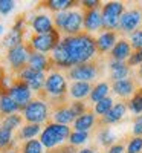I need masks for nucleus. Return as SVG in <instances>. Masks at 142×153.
<instances>
[{
	"instance_id": "34",
	"label": "nucleus",
	"mask_w": 142,
	"mask_h": 153,
	"mask_svg": "<svg viewBox=\"0 0 142 153\" xmlns=\"http://www.w3.org/2000/svg\"><path fill=\"white\" fill-rule=\"evenodd\" d=\"M87 139H89V133L87 132H70L69 144L72 147H76V146H81V144L87 143Z\"/></svg>"
},
{
	"instance_id": "16",
	"label": "nucleus",
	"mask_w": 142,
	"mask_h": 153,
	"mask_svg": "<svg viewBox=\"0 0 142 153\" xmlns=\"http://www.w3.org/2000/svg\"><path fill=\"white\" fill-rule=\"evenodd\" d=\"M95 124H96V115H95V112L87 110L86 113L81 115V117L75 118L73 129H75V132H87L89 133V130L92 129Z\"/></svg>"
},
{
	"instance_id": "4",
	"label": "nucleus",
	"mask_w": 142,
	"mask_h": 153,
	"mask_svg": "<svg viewBox=\"0 0 142 153\" xmlns=\"http://www.w3.org/2000/svg\"><path fill=\"white\" fill-rule=\"evenodd\" d=\"M60 32L57 29H54L52 32L49 34H41V35H32L31 40H29V49L34 51V52H40V54H44L46 52H52L54 48L60 43Z\"/></svg>"
},
{
	"instance_id": "6",
	"label": "nucleus",
	"mask_w": 142,
	"mask_h": 153,
	"mask_svg": "<svg viewBox=\"0 0 142 153\" xmlns=\"http://www.w3.org/2000/svg\"><path fill=\"white\" fill-rule=\"evenodd\" d=\"M43 91H44V95L54 98V100L63 98L67 92V83H66L64 75L57 72V71H52L46 76V83H44Z\"/></svg>"
},
{
	"instance_id": "23",
	"label": "nucleus",
	"mask_w": 142,
	"mask_h": 153,
	"mask_svg": "<svg viewBox=\"0 0 142 153\" xmlns=\"http://www.w3.org/2000/svg\"><path fill=\"white\" fill-rule=\"evenodd\" d=\"M109 92H110V86H109V83L101 81V83H98L96 86L92 87V92H90L89 97H90V100H92L93 103H98V101L107 98V97H109Z\"/></svg>"
},
{
	"instance_id": "3",
	"label": "nucleus",
	"mask_w": 142,
	"mask_h": 153,
	"mask_svg": "<svg viewBox=\"0 0 142 153\" xmlns=\"http://www.w3.org/2000/svg\"><path fill=\"white\" fill-rule=\"evenodd\" d=\"M23 120L29 124H43L49 118V107L43 100H31L29 103L21 109Z\"/></svg>"
},
{
	"instance_id": "33",
	"label": "nucleus",
	"mask_w": 142,
	"mask_h": 153,
	"mask_svg": "<svg viewBox=\"0 0 142 153\" xmlns=\"http://www.w3.org/2000/svg\"><path fill=\"white\" fill-rule=\"evenodd\" d=\"M98 139H99V144L104 146V147H112L115 144V133L110 130V129H101L99 133H98Z\"/></svg>"
},
{
	"instance_id": "43",
	"label": "nucleus",
	"mask_w": 142,
	"mask_h": 153,
	"mask_svg": "<svg viewBox=\"0 0 142 153\" xmlns=\"http://www.w3.org/2000/svg\"><path fill=\"white\" fill-rule=\"evenodd\" d=\"M107 153H124V146L122 144H113L112 147L107 149Z\"/></svg>"
},
{
	"instance_id": "25",
	"label": "nucleus",
	"mask_w": 142,
	"mask_h": 153,
	"mask_svg": "<svg viewBox=\"0 0 142 153\" xmlns=\"http://www.w3.org/2000/svg\"><path fill=\"white\" fill-rule=\"evenodd\" d=\"M41 133V126L40 124H24L21 129H20V133H18V138L20 139H26V141H29V139H34L37 135Z\"/></svg>"
},
{
	"instance_id": "30",
	"label": "nucleus",
	"mask_w": 142,
	"mask_h": 153,
	"mask_svg": "<svg viewBox=\"0 0 142 153\" xmlns=\"http://www.w3.org/2000/svg\"><path fill=\"white\" fill-rule=\"evenodd\" d=\"M127 107L136 115L142 113V89H138V91L133 94V97L130 98V101H128Z\"/></svg>"
},
{
	"instance_id": "12",
	"label": "nucleus",
	"mask_w": 142,
	"mask_h": 153,
	"mask_svg": "<svg viewBox=\"0 0 142 153\" xmlns=\"http://www.w3.org/2000/svg\"><path fill=\"white\" fill-rule=\"evenodd\" d=\"M84 20H83V26L89 32H95L102 28V16H101V9H86L83 12Z\"/></svg>"
},
{
	"instance_id": "35",
	"label": "nucleus",
	"mask_w": 142,
	"mask_h": 153,
	"mask_svg": "<svg viewBox=\"0 0 142 153\" xmlns=\"http://www.w3.org/2000/svg\"><path fill=\"white\" fill-rule=\"evenodd\" d=\"M127 153H142V136H133L128 141Z\"/></svg>"
},
{
	"instance_id": "14",
	"label": "nucleus",
	"mask_w": 142,
	"mask_h": 153,
	"mask_svg": "<svg viewBox=\"0 0 142 153\" xmlns=\"http://www.w3.org/2000/svg\"><path fill=\"white\" fill-rule=\"evenodd\" d=\"M118 42V35L115 31H104L98 38H95V45H96V52L104 54L113 49V46Z\"/></svg>"
},
{
	"instance_id": "45",
	"label": "nucleus",
	"mask_w": 142,
	"mask_h": 153,
	"mask_svg": "<svg viewBox=\"0 0 142 153\" xmlns=\"http://www.w3.org/2000/svg\"><path fill=\"white\" fill-rule=\"evenodd\" d=\"M78 153H95V150L93 149H81Z\"/></svg>"
},
{
	"instance_id": "9",
	"label": "nucleus",
	"mask_w": 142,
	"mask_h": 153,
	"mask_svg": "<svg viewBox=\"0 0 142 153\" xmlns=\"http://www.w3.org/2000/svg\"><path fill=\"white\" fill-rule=\"evenodd\" d=\"M141 23H142V9L133 8V9L125 11L121 16L118 29H121L122 32H127V34H132L139 28Z\"/></svg>"
},
{
	"instance_id": "7",
	"label": "nucleus",
	"mask_w": 142,
	"mask_h": 153,
	"mask_svg": "<svg viewBox=\"0 0 142 153\" xmlns=\"http://www.w3.org/2000/svg\"><path fill=\"white\" fill-rule=\"evenodd\" d=\"M29 54H31V49L29 46H24L23 43L8 49V54H6V60L9 63V66L12 68L14 72H20L23 68L28 66V60H29Z\"/></svg>"
},
{
	"instance_id": "22",
	"label": "nucleus",
	"mask_w": 142,
	"mask_h": 153,
	"mask_svg": "<svg viewBox=\"0 0 142 153\" xmlns=\"http://www.w3.org/2000/svg\"><path fill=\"white\" fill-rule=\"evenodd\" d=\"M52 118H54V123H57V124L69 126L70 123L75 121V115L72 113L70 107H67V106H60V107H57V109L54 110Z\"/></svg>"
},
{
	"instance_id": "26",
	"label": "nucleus",
	"mask_w": 142,
	"mask_h": 153,
	"mask_svg": "<svg viewBox=\"0 0 142 153\" xmlns=\"http://www.w3.org/2000/svg\"><path fill=\"white\" fill-rule=\"evenodd\" d=\"M21 40H23V32L21 31H16V29H11V32H8L6 37L3 38L2 46L8 48V49H12V48L21 45Z\"/></svg>"
},
{
	"instance_id": "42",
	"label": "nucleus",
	"mask_w": 142,
	"mask_h": 153,
	"mask_svg": "<svg viewBox=\"0 0 142 153\" xmlns=\"http://www.w3.org/2000/svg\"><path fill=\"white\" fill-rule=\"evenodd\" d=\"M99 2L98 0H84V2H81V6L84 8V9H96V8H99Z\"/></svg>"
},
{
	"instance_id": "1",
	"label": "nucleus",
	"mask_w": 142,
	"mask_h": 153,
	"mask_svg": "<svg viewBox=\"0 0 142 153\" xmlns=\"http://www.w3.org/2000/svg\"><path fill=\"white\" fill-rule=\"evenodd\" d=\"M95 54H96L95 38L87 32H81L78 35L61 38L60 43L54 48L52 54H50V61L58 68L70 69L76 65L89 63L95 57Z\"/></svg>"
},
{
	"instance_id": "24",
	"label": "nucleus",
	"mask_w": 142,
	"mask_h": 153,
	"mask_svg": "<svg viewBox=\"0 0 142 153\" xmlns=\"http://www.w3.org/2000/svg\"><path fill=\"white\" fill-rule=\"evenodd\" d=\"M17 110H20L18 104L8 94L0 97V113H3V115H6V117H8V115L17 113Z\"/></svg>"
},
{
	"instance_id": "13",
	"label": "nucleus",
	"mask_w": 142,
	"mask_h": 153,
	"mask_svg": "<svg viewBox=\"0 0 142 153\" xmlns=\"http://www.w3.org/2000/svg\"><path fill=\"white\" fill-rule=\"evenodd\" d=\"M31 26L34 29V32L37 35H41V34H49L55 29L54 26V20L50 19L47 14H37L34 16L32 22H31Z\"/></svg>"
},
{
	"instance_id": "29",
	"label": "nucleus",
	"mask_w": 142,
	"mask_h": 153,
	"mask_svg": "<svg viewBox=\"0 0 142 153\" xmlns=\"http://www.w3.org/2000/svg\"><path fill=\"white\" fill-rule=\"evenodd\" d=\"M44 83H46V75H44V72H35V74L32 75V78H31L26 84H28V87L31 89V91L38 92V91H41V89H44Z\"/></svg>"
},
{
	"instance_id": "15",
	"label": "nucleus",
	"mask_w": 142,
	"mask_h": 153,
	"mask_svg": "<svg viewBox=\"0 0 142 153\" xmlns=\"http://www.w3.org/2000/svg\"><path fill=\"white\" fill-rule=\"evenodd\" d=\"M50 65H52V61H50V58H47L44 54L31 51L29 60H28V68H31L37 72H44L50 68Z\"/></svg>"
},
{
	"instance_id": "32",
	"label": "nucleus",
	"mask_w": 142,
	"mask_h": 153,
	"mask_svg": "<svg viewBox=\"0 0 142 153\" xmlns=\"http://www.w3.org/2000/svg\"><path fill=\"white\" fill-rule=\"evenodd\" d=\"M113 107V100L110 97L104 98V100H101L98 101V103H95V115H99V117H104V115L109 113V110Z\"/></svg>"
},
{
	"instance_id": "11",
	"label": "nucleus",
	"mask_w": 142,
	"mask_h": 153,
	"mask_svg": "<svg viewBox=\"0 0 142 153\" xmlns=\"http://www.w3.org/2000/svg\"><path fill=\"white\" fill-rule=\"evenodd\" d=\"M83 20H84V16H83L81 11H78V9L67 11V19H66V23H64V26H63L61 32L66 34V37L81 34Z\"/></svg>"
},
{
	"instance_id": "47",
	"label": "nucleus",
	"mask_w": 142,
	"mask_h": 153,
	"mask_svg": "<svg viewBox=\"0 0 142 153\" xmlns=\"http://www.w3.org/2000/svg\"><path fill=\"white\" fill-rule=\"evenodd\" d=\"M139 75H141V76H142V65H141V66H139Z\"/></svg>"
},
{
	"instance_id": "10",
	"label": "nucleus",
	"mask_w": 142,
	"mask_h": 153,
	"mask_svg": "<svg viewBox=\"0 0 142 153\" xmlns=\"http://www.w3.org/2000/svg\"><path fill=\"white\" fill-rule=\"evenodd\" d=\"M8 95L18 104L20 110L32 100V91L28 87L26 83H23L20 80H16L14 83H12V86L9 87V91H8Z\"/></svg>"
},
{
	"instance_id": "5",
	"label": "nucleus",
	"mask_w": 142,
	"mask_h": 153,
	"mask_svg": "<svg viewBox=\"0 0 142 153\" xmlns=\"http://www.w3.org/2000/svg\"><path fill=\"white\" fill-rule=\"evenodd\" d=\"M125 12L124 3L121 2H109L101 8V16H102V28L107 31L118 29L119 26V19Z\"/></svg>"
},
{
	"instance_id": "8",
	"label": "nucleus",
	"mask_w": 142,
	"mask_h": 153,
	"mask_svg": "<svg viewBox=\"0 0 142 153\" xmlns=\"http://www.w3.org/2000/svg\"><path fill=\"white\" fill-rule=\"evenodd\" d=\"M67 75H69V78L73 80V81L90 83L92 80H95L96 75H98V65L93 63V61L83 63V65H76V66L69 69Z\"/></svg>"
},
{
	"instance_id": "37",
	"label": "nucleus",
	"mask_w": 142,
	"mask_h": 153,
	"mask_svg": "<svg viewBox=\"0 0 142 153\" xmlns=\"http://www.w3.org/2000/svg\"><path fill=\"white\" fill-rule=\"evenodd\" d=\"M130 46L135 51L142 49V29H136L135 32L130 34Z\"/></svg>"
},
{
	"instance_id": "39",
	"label": "nucleus",
	"mask_w": 142,
	"mask_h": 153,
	"mask_svg": "<svg viewBox=\"0 0 142 153\" xmlns=\"http://www.w3.org/2000/svg\"><path fill=\"white\" fill-rule=\"evenodd\" d=\"M141 66L142 65V49L141 51H133L132 55L128 57V61H127V66Z\"/></svg>"
},
{
	"instance_id": "28",
	"label": "nucleus",
	"mask_w": 142,
	"mask_h": 153,
	"mask_svg": "<svg viewBox=\"0 0 142 153\" xmlns=\"http://www.w3.org/2000/svg\"><path fill=\"white\" fill-rule=\"evenodd\" d=\"M21 121H23V117H21V115L12 113V115H8V117L3 118L2 127H3V129H6V130H9V132H12V130L18 129V127L21 126Z\"/></svg>"
},
{
	"instance_id": "17",
	"label": "nucleus",
	"mask_w": 142,
	"mask_h": 153,
	"mask_svg": "<svg viewBox=\"0 0 142 153\" xmlns=\"http://www.w3.org/2000/svg\"><path fill=\"white\" fill-rule=\"evenodd\" d=\"M127 112V104L124 103V101H119V103H116L113 104V107L109 110L107 115H104L101 120L102 124H115V123H119L122 118H124V115Z\"/></svg>"
},
{
	"instance_id": "36",
	"label": "nucleus",
	"mask_w": 142,
	"mask_h": 153,
	"mask_svg": "<svg viewBox=\"0 0 142 153\" xmlns=\"http://www.w3.org/2000/svg\"><path fill=\"white\" fill-rule=\"evenodd\" d=\"M12 144V132L6 129H0V150H5Z\"/></svg>"
},
{
	"instance_id": "27",
	"label": "nucleus",
	"mask_w": 142,
	"mask_h": 153,
	"mask_svg": "<svg viewBox=\"0 0 142 153\" xmlns=\"http://www.w3.org/2000/svg\"><path fill=\"white\" fill-rule=\"evenodd\" d=\"M76 3L72 2V0H49V2L44 3L46 8H49L50 11L55 12H61V11H67L69 8H73Z\"/></svg>"
},
{
	"instance_id": "46",
	"label": "nucleus",
	"mask_w": 142,
	"mask_h": 153,
	"mask_svg": "<svg viewBox=\"0 0 142 153\" xmlns=\"http://www.w3.org/2000/svg\"><path fill=\"white\" fill-rule=\"evenodd\" d=\"M8 153H18L17 150H14V149H11V150H8Z\"/></svg>"
},
{
	"instance_id": "31",
	"label": "nucleus",
	"mask_w": 142,
	"mask_h": 153,
	"mask_svg": "<svg viewBox=\"0 0 142 153\" xmlns=\"http://www.w3.org/2000/svg\"><path fill=\"white\" fill-rule=\"evenodd\" d=\"M21 153H44V147L40 139H29L21 146Z\"/></svg>"
},
{
	"instance_id": "2",
	"label": "nucleus",
	"mask_w": 142,
	"mask_h": 153,
	"mask_svg": "<svg viewBox=\"0 0 142 153\" xmlns=\"http://www.w3.org/2000/svg\"><path fill=\"white\" fill-rule=\"evenodd\" d=\"M70 127L63 126L57 123H49L40 133V143L44 149H55L63 144L66 139H69Z\"/></svg>"
},
{
	"instance_id": "38",
	"label": "nucleus",
	"mask_w": 142,
	"mask_h": 153,
	"mask_svg": "<svg viewBox=\"0 0 142 153\" xmlns=\"http://www.w3.org/2000/svg\"><path fill=\"white\" fill-rule=\"evenodd\" d=\"M69 107H70L72 113L75 115V118L81 117L83 113H86V112H87V107H86V104L83 103V101H73V103H72Z\"/></svg>"
},
{
	"instance_id": "40",
	"label": "nucleus",
	"mask_w": 142,
	"mask_h": 153,
	"mask_svg": "<svg viewBox=\"0 0 142 153\" xmlns=\"http://www.w3.org/2000/svg\"><path fill=\"white\" fill-rule=\"evenodd\" d=\"M14 8H16V3L12 0H0V14L8 16Z\"/></svg>"
},
{
	"instance_id": "19",
	"label": "nucleus",
	"mask_w": 142,
	"mask_h": 153,
	"mask_svg": "<svg viewBox=\"0 0 142 153\" xmlns=\"http://www.w3.org/2000/svg\"><path fill=\"white\" fill-rule=\"evenodd\" d=\"M112 89H113V92L121 98H128L136 92V86H135V81L132 78H125V80H121V81H113Z\"/></svg>"
},
{
	"instance_id": "48",
	"label": "nucleus",
	"mask_w": 142,
	"mask_h": 153,
	"mask_svg": "<svg viewBox=\"0 0 142 153\" xmlns=\"http://www.w3.org/2000/svg\"><path fill=\"white\" fill-rule=\"evenodd\" d=\"M2 31H3V26H2V25H0V34H2Z\"/></svg>"
},
{
	"instance_id": "20",
	"label": "nucleus",
	"mask_w": 142,
	"mask_h": 153,
	"mask_svg": "<svg viewBox=\"0 0 142 153\" xmlns=\"http://www.w3.org/2000/svg\"><path fill=\"white\" fill-rule=\"evenodd\" d=\"M90 92H92V84L86 83V81H73L69 87L70 98H73L76 101H81L83 98L89 97Z\"/></svg>"
},
{
	"instance_id": "18",
	"label": "nucleus",
	"mask_w": 142,
	"mask_h": 153,
	"mask_svg": "<svg viewBox=\"0 0 142 153\" xmlns=\"http://www.w3.org/2000/svg\"><path fill=\"white\" fill-rule=\"evenodd\" d=\"M112 52V60H116V61H124V60H128V57L132 55V46L128 43L125 38H121V40L116 42V45L113 46V49L110 51Z\"/></svg>"
},
{
	"instance_id": "21",
	"label": "nucleus",
	"mask_w": 142,
	"mask_h": 153,
	"mask_svg": "<svg viewBox=\"0 0 142 153\" xmlns=\"http://www.w3.org/2000/svg\"><path fill=\"white\" fill-rule=\"evenodd\" d=\"M109 68L112 71V80L113 81H121L128 78V74H130V68L127 66V63L124 61H116V60H110Z\"/></svg>"
},
{
	"instance_id": "41",
	"label": "nucleus",
	"mask_w": 142,
	"mask_h": 153,
	"mask_svg": "<svg viewBox=\"0 0 142 153\" xmlns=\"http://www.w3.org/2000/svg\"><path fill=\"white\" fill-rule=\"evenodd\" d=\"M133 135L142 136V115H138L133 121Z\"/></svg>"
},
{
	"instance_id": "44",
	"label": "nucleus",
	"mask_w": 142,
	"mask_h": 153,
	"mask_svg": "<svg viewBox=\"0 0 142 153\" xmlns=\"http://www.w3.org/2000/svg\"><path fill=\"white\" fill-rule=\"evenodd\" d=\"M54 153H75V150H73L72 146H69V147H61V149L55 150Z\"/></svg>"
}]
</instances>
